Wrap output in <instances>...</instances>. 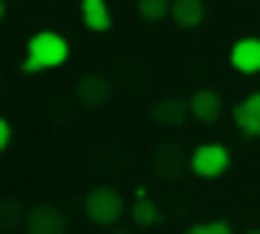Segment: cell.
Listing matches in <instances>:
<instances>
[{"label":"cell","instance_id":"obj_6","mask_svg":"<svg viewBox=\"0 0 260 234\" xmlns=\"http://www.w3.org/2000/svg\"><path fill=\"white\" fill-rule=\"evenodd\" d=\"M26 234H65V217L56 208H30L26 213Z\"/></svg>","mask_w":260,"mask_h":234},{"label":"cell","instance_id":"obj_4","mask_svg":"<svg viewBox=\"0 0 260 234\" xmlns=\"http://www.w3.org/2000/svg\"><path fill=\"white\" fill-rule=\"evenodd\" d=\"M186 113H191L195 122H204V126H213L217 117H221V95L217 91H208V87H200V91L186 100Z\"/></svg>","mask_w":260,"mask_h":234},{"label":"cell","instance_id":"obj_16","mask_svg":"<svg viewBox=\"0 0 260 234\" xmlns=\"http://www.w3.org/2000/svg\"><path fill=\"white\" fill-rule=\"evenodd\" d=\"M5 9H9V5H5V0H0V22H5Z\"/></svg>","mask_w":260,"mask_h":234},{"label":"cell","instance_id":"obj_8","mask_svg":"<svg viewBox=\"0 0 260 234\" xmlns=\"http://www.w3.org/2000/svg\"><path fill=\"white\" fill-rule=\"evenodd\" d=\"M169 18H174L178 26L195 30L204 22V0H169Z\"/></svg>","mask_w":260,"mask_h":234},{"label":"cell","instance_id":"obj_17","mask_svg":"<svg viewBox=\"0 0 260 234\" xmlns=\"http://www.w3.org/2000/svg\"><path fill=\"white\" fill-rule=\"evenodd\" d=\"M251 234H260V230H251Z\"/></svg>","mask_w":260,"mask_h":234},{"label":"cell","instance_id":"obj_2","mask_svg":"<svg viewBox=\"0 0 260 234\" xmlns=\"http://www.w3.org/2000/svg\"><path fill=\"white\" fill-rule=\"evenodd\" d=\"M83 213L91 217L95 225H113V221L126 217V199H121L117 187H91L87 199H83Z\"/></svg>","mask_w":260,"mask_h":234},{"label":"cell","instance_id":"obj_7","mask_svg":"<svg viewBox=\"0 0 260 234\" xmlns=\"http://www.w3.org/2000/svg\"><path fill=\"white\" fill-rule=\"evenodd\" d=\"M234 126H239L243 135H251V139H260V91L234 104Z\"/></svg>","mask_w":260,"mask_h":234},{"label":"cell","instance_id":"obj_10","mask_svg":"<svg viewBox=\"0 0 260 234\" xmlns=\"http://www.w3.org/2000/svg\"><path fill=\"white\" fill-rule=\"evenodd\" d=\"M78 9H83L87 30H109V26H113V13H109V5H104V0H83Z\"/></svg>","mask_w":260,"mask_h":234},{"label":"cell","instance_id":"obj_12","mask_svg":"<svg viewBox=\"0 0 260 234\" xmlns=\"http://www.w3.org/2000/svg\"><path fill=\"white\" fill-rule=\"evenodd\" d=\"M182 117H186V104L182 100H160L156 109H152V122H156V126H182Z\"/></svg>","mask_w":260,"mask_h":234},{"label":"cell","instance_id":"obj_9","mask_svg":"<svg viewBox=\"0 0 260 234\" xmlns=\"http://www.w3.org/2000/svg\"><path fill=\"white\" fill-rule=\"evenodd\" d=\"M130 221L135 225H156L160 221V208H156V199H152L148 191H139V195L130 199Z\"/></svg>","mask_w":260,"mask_h":234},{"label":"cell","instance_id":"obj_1","mask_svg":"<svg viewBox=\"0 0 260 234\" xmlns=\"http://www.w3.org/2000/svg\"><path fill=\"white\" fill-rule=\"evenodd\" d=\"M70 61V44H65L56 30H35V35L26 39V74H39V70H56Z\"/></svg>","mask_w":260,"mask_h":234},{"label":"cell","instance_id":"obj_15","mask_svg":"<svg viewBox=\"0 0 260 234\" xmlns=\"http://www.w3.org/2000/svg\"><path fill=\"white\" fill-rule=\"evenodd\" d=\"M9 139H13V130H9V122H5V117H0V152L9 148Z\"/></svg>","mask_w":260,"mask_h":234},{"label":"cell","instance_id":"obj_11","mask_svg":"<svg viewBox=\"0 0 260 234\" xmlns=\"http://www.w3.org/2000/svg\"><path fill=\"white\" fill-rule=\"evenodd\" d=\"M78 100H83V104H91V109H95V104H104V100H109V83H104L100 74L78 78Z\"/></svg>","mask_w":260,"mask_h":234},{"label":"cell","instance_id":"obj_5","mask_svg":"<svg viewBox=\"0 0 260 234\" xmlns=\"http://www.w3.org/2000/svg\"><path fill=\"white\" fill-rule=\"evenodd\" d=\"M230 65L239 70V74H260V39L256 35L239 39V44L230 48Z\"/></svg>","mask_w":260,"mask_h":234},{"label":"cell","instance_id":"obj_14","mask_svg":"<svg viewBox=\"0 0 260 234\" xmlns=\"http://www.w3.org/2000/svg\"><path fill=\"white\" fill-rule=\"evenodd\" d=\"M186 234H230V225L225 221H200V225H191Z\"/></svg>","mask_w":260,"mask_h":234},{"label":"cell","instance_id":"obj_13","mask_svg":"<svg viewBox=\"0 0 260 234\" xmlns=\"http://www.w3.org/2000/svg\"><path fill=\"white\" fill-rule=\"evenodd\" d=\"M139 18H143V22L169 18V0H139Z\"/></svg>","mask_w":260,"mask_h":234},{"label":"cell","instance_id":"obj_3","mask_svg":"<svg viewBox=\"0 0 260 234\" xmlns=\"http://www.w3.org/2000/svg\"><path fill=\"white\" fill-rule=\"evenodd\" d=\"M225 169H230L225 143H200V148L191 152V174L195 178H221Z\"/></svg>","mask_w":260,"mask_h":234}]
</instances>
